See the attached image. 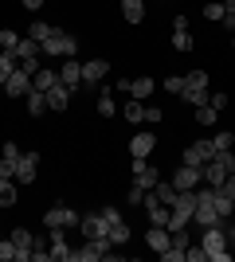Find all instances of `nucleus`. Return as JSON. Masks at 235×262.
<instances>
[{"instance_id":"nucleus-1","label":"nucleus","mask_w":235,"mask_h":262,"mask_svg":"<svg viewBox=\"0 0 235 262\" xmlns=\"http://www.w3.org/2000/svg\"><path fill=\"white\" fill-rule=\"evenodd\" d=\"M39 51H44V59H75L78 55V35H71V32H51L39 43Z\"/></svg>"},{"instance_id":"nucleus-2","label":"nucleus","mask_w":235,"mask_h":262,"mask_svg":"<svg viewBox=\"0 0 235 262\" xmlns=\"http://www.w3.org/2000/svg\"><path fill=\"white\" fill-rule=\"evenodd\" d=\"M200 247L208 251V262H231V247H227V235H224V223H216V227H204L200 235Z\"/></svg>"},{"instance_id":"nucleus-3","label":"nucleus","mask_w":235,"mask_h":262,"mask_svg":"<svg viewBox=\"0 0 235 262\" xmlns=\"http://www.w3.org/2000/svg\"><path fill=\"white\" fill-rule=\"evenodd\" d=\"M192 223L196 227H216V223H224L220 211H216V188H196V211H192Z\"/></svg>"},{"instance_id":"nucleus-4","label":"nucleus","mask_w":235,"mask_h":262,"mask_svg":"<svg viewBox=\"0 0 235 262\" xmlns=\"http://www.w3.org/2000/svg\"><path fill=\"white\" fill-rule=\"evenodd\" d=\"M102 219H106V239H110L114 247H125V243L134 239V231H130V223L122 219L118 208H102Z\"/></svg>"},{"instance_id":"nucleus-5","label":"nucleus","mask_w":235,"mask_h":262,"mask_svg":"<svg viewBox=\"0 0 235 262\" xmlns=\"http://www.w3.org/2000/svg\"><path fill=\"white\" fill-rule=\"evenodd\" d=\"M75 262H102V258H114V243L102 235V239H87L82 247H78L75 254H71Z\"/></svg>"},{"instance_id":"nucleus-6","label":"nucleus","mask_w":235,"mask_h":262,"mask_svg":"<svg viewBox=\"0 0 235 262\" xmlns=\"http://www.w3.org/2000/svg\"><path fill=\"white\" fill-rule=\"evenodd\" d=\"M44 223H47V231H67V227H78V211H75V208H67V204H55V208H47Z\"/></svg>"},{"instance_id":"nucleus-7","label":"nucleus","mask_w":235,"mask_h":262,"mask_svg":"<svg viewBox=\"0 0 235 262\" xmlns=\"http://www.w3.org/2000/svg\"><path fill=\"white\" fill-rule=\"evenodd\" d=\"M130 168H134V184H137V188H145V192H153V188H157L161 172L149 164V157H134V161H130Z\"/></svg>"},{"instance_id":"nucleus-8","label":"nucleus","mask_w":235,"mask_h":262,"mask_svg":"<svg viewBox=\"0 0 235 262\" xmlns=\"http://www.w3.org/2000/svg\"><path fill=\"white\" fill-rule=\"evenodd\" d=\"M216 157V145H212V137L208 141H196V145H188L184 153H180V164H192V168H204V164Z\"/></svg>"},{"instance_id":"nucleus-9","label":"nucleus","mask_w":235,"mask_h":262,"mask_svg":"<svg viewBox=\"0 0 235 262\" xmlns=\"http://www.w3.org/2000/svg\"><path fill=\"white\" fill-rule=\"evenodd\" d=\"M35 176H39V153H20V161H16V184L28 188V184H35Z\"/></svg>"},{"instance_id":"nucleus-10","label":"nucleus","mask_w":235,"mask_h":262,"mask_svg":"<svg viewBox=\"0 0 235 262\" xmlns=\"http://www.w3.org/2000/svg\"><path fill=\"white\" fill-rule=\"evenodd\" d=\"M173 184H177L180 192H192V188L204 184V172H200V168H192V164H180L177 172H173Z\"/></svg>"},{"instance_id":"nucleus-11","label":"nucleus","mask_w":235,"mask_h":262,"mask_svg":"<svg viewBox=\"0 0 235 262\" xmlns=\"http://www.w3.org/2000/svg\"><path fill=\"white\" fill-rule=\"evenodd\" d=\"M59 82L75 94V90H82V63H75V59H67V63H59Z\"/></svg>"},{"instance_id":"nucleus-12","label":"nucleus","mask_w":235,"mask_h":262,"mask_svg":"<svg viewBox=\"0 0 235 262\" xmlns=\"http://www.w3.org/2000/svg\"><path fill=\"white\" fill-rule=\"evenodd\" d=\"M110 75V63L106 59H90L82 63V86H102V78Z\"/></svg>"},{"instance_id":"nucleus-13","label":"nucleus","mask_w":235,"mask_h":262,"mask_svg":"<svg viewBox=\"0 0 235 262\" xmlns=\"http://www.w3.org/2000/svg\"><path fill=\"white\" fill-rule=\"evenodd\" d=\"M28 90H32V75L16 67V71L8 75V82H4V94H8V98H24Z\"/></svg>"},{"instance_id":"nucleus-14","label":"nucleus","mask_w":235,"mask_h":262,"mask_svg":"<svg viewBox=\"0 0 235 262\" xmlns=\"http://www.w3.org/2000/svg\"><path fill=\"white\" fill-rule=\"evenodd\" d=\"M78 231H82V239H102V235H106V219H102V211L78 215Z\"/></svg>"},{"instance_id":"nucleus-15","label":"nucleus","mask_w":235,"mask_h":262,"mask_svg":"<svg viewBox=\"0 0 235 262\" xmlns=\"http://www.w3.org/2000/svg\"><path fill=\"white\" fill-rule=\"evenodd\" d=\"M12 243H16V262H32V247H35V235L32 231H24V227H16L8 235Z\"/></svg>"},{"instance_id":"nucleus-16","label":"nucleus","mask_w":235,"mask_h":262,"mask_svg":"<svg viewBox=\"0 0 235 262\" xmlns=\"http://www.w3.org/2000/svg\"><path fill=\"white\" fill-rule=\"evenodd\" d=\"M47 94V110H55V114H63V110L71 106V90L63 86V82H55L51 90H44Z\"/></svg>"},{"instance_id":"nucleus-17","label":"nucleus","mask_w":235,"mask_h":262,"mask_svg":"<svg viewBox=\"0 0 235 262\" xmlns=\"http://www.w3.org/2000/svg\"><path fill=\"white\" fill-rule=\"evenodd\" d=\"M12 55H16V63H24V59H44V51H39V43H35L32 35H20V43L12 47Z\"/></svg>"},{"instance_id":"nucleus-18","label":"nucleus","mask_w":235,"mask_h":262,"mask_svg":"<svg viewBox=\"0 0 235 262\" xmlns=\"http://www.w3.org/2000/svg\"><path fill=\"white\" fill-rule=\"evenodd\" d=\"M153 149H157L153 133H134V137H130V157H149Z\"/></svg>"},{"instance_id":"nucleus-19","label":"nucleus","mask_w":235,"mask_h":262,"mask_svg":"<svg viewBox=\"0 0 235 262\" xmlns=\"http://www.w3.org/2000/svg\"><path fill=\"white\" fill-rule=\"evenodd\" d=\"M177 196H180V188L173 184V180H157V188H153V200H157V204L173 208V204H177Z\"/></svg>"},{"instance_id":"nucleus-20","label":"nucleus","mask_w":235,"mask_h":262,"mask_svg":"<svg viewBox=\"0 0 235 262\" xmlns=\"http://www.w3.org/2000/svg\"><path fill=\"white\" fill-rule=\"evenodd\" d=\"M200 172H204V184H212V188H220V184H224V180H227V176H231V172H227V168H224V164L216 161V157H212V161H208V164H204Z\"/></svg>"},{"instance_id":"nucleus-21","label":"nucleus","mask_w":235,"mask_h":262,"mask_svg":"<svg viewBox=\"0 0 235 262\" xmlns=\"http://www.w3.org/2000/svg\"><path fill=\"white\" fill-rule=\"evenodd\" d=\"M168 239H173V235H168V227H149V231H145V247H149V251H157V254L168 251Z\"/></svg>"},{"instance_id":"nucleus-22","label":"nucleus","mask_w":235,"mask_h":262,"mask_svg":"<svg viewBox=\"0 0 235 262\" xmlns=\"http://www.w3.org/2000/svg\"><path fill=\"white\" fill-rule=\"evenodd\" d=\"M47 251H51V262H67L71 254V247H67V239H63V231H51V247H47Z\"/></svg>"},{"instance_id":"nucleus-23","label":"nucleus","mask_w":235,"mask_h":262,"mask_svg":"<svg viewBox=\"0 0 235 262\" xmlns=\"http://www.w3.org/2000/svg\"><path fill=\"white\" fill-rule=\"evenodd\" d=\"M122 20L125 24H141L145 20V0H122Z\"/></svg>"},{"instance_id":"nucleus-24","label":"nucleus","mask_w":235,"mask_h":262,"mask_svg":"<svg viewBox=\"0 0 235 262\" xmlns=\"http://www.w3.org/2000/svg\"><path fill=\"white\" fill-rule=\"evenodd\" d=\"M122 118L130 121V125H145V102H137V98H130L122 106Z\"/></svg>"},{"instance_id":"nucleus-25","label":"nucleus","mask_w":235,"mask_h":262,"mask_svg":"<svg viewBox=\"0 0 235 262\" xmlns=\"http://www.w3.org/2000/svg\"><path fill=\"white\" fill-rule=\"evenodd\" d=\"M24 102H28V114H32V118H39V114H47V94L44 90H28V94H24Z\"/></svg>"},{"instance_id":"nucleus-26","label":"nucleus","mask_w":235,"mask_h":262,"mask_svg":"<svg viewBox=\"0 0 235 262\" xmlns=\"http://www.w3.org/2000/svg\"><path fill=\"white\" fill-rule=\"evenodd\" d=\"M16 180H8V176H0V208H16V200H20V192H16Z\"/></svg>"},{"instance_id":"nucleus-27","label":"nucleus","mask_w":235,"mask_h":262,"mask_svg":"<svg viewBox=\"0 0 235 262\" xmlns=\"http://www.w3.org/2000/svg\"><path fill=\"white\" fill-rule=\"evenodd\" d=\"M55 82H59V71H51V67H39V71L32 75V86L35 90H51Z\"/></svg>"},{"instance_id":"nucleus-28","label":"nucleus","mask_w":235,"mask_h":262,"mask_svg":"<svg viewBox=\"0 0 235 262\" xmlns=\"http://www.w3.org/2000/svg\"><path fill=\"white\" fill-rule=\"evenodd\" d=\"M153 86H157V82H153V78H149V75L134 78V86H130V98H137V102H145L149 94H153Z\"/></svg>"},{"instance_id":"nucleus-29","label":"nucleus","mask_w":235,"mask_h":262,"mask_svg":"<svg viewBox=\"0 0 235 262\" xmlns=\"http://www.w3.org/2000/svg\"><path fill=\"white\" fill-rule=\"evenodd\" d=\"M149 227H168V215H173V208H165V204H149Z\"/></svg>"},{"instance_id":"nucleus-30","label":"nucleus","mask_w":235,"mask_h":262,"mask_svg":"<svg viewBox=\"0 0 235 262\" xmlns=\"http://www.w3.org/2000/svg\"><path fill=\"white\" fill-rule=\"evenodd\" d=\"M184 90H212L208 71H188V75H184Z\"/></svg>"},{"instance_id":"nucleus-31","label":"nucleus","mask_w":235,"mask_h":262,"mask_svg":"<svg viewBox=\"0 0 235 262\" xmlns=\"http://www.w3.org/2000/svg\"><path fill=\"white\" fill-rule=\"evenodd\" d=\"M51 32H55V28H51V24H47V20H32V24H28V32H24V35H32L35 43H44V39H47V35H51Z\"/></svg>"},{"instance_id":"nucleus-32","label":"nucleus","mask_w":235,"mask_h":262,"mask_svg":"<svg viewBox=\"0 0 235 262\" xmlns=\"http://www.w3.org/2000/svg\"><path fill=\"white\" fill-rule=\"evenodd\" d=\"M114 110H118V106H114V90L102 86L98 90V118H114Z\"/></svg>"},{"instance_id":"nucleus-33","label":"nucleus","mask_w":235,"mask_h":262,"mask_svg":"<svg viewBox=\"0 0 235 262\" xmlns=\"http://www.w3.org/2000/svg\"><path fill=\"white\" fill-rule=\"evenodd\" d=\"M224 16H227L224 0H208V4H204V20H208V24H220Z\"/></svg>"},{"instance_id":"nucleus-34","label":"nucleus","mask_w":235,"mask_h":262,"mask_svg":"<svg viewBox=\"0 0 235 262\" xmlns=\"http://www.w3.org/2000/svg\"><path fill=\"white\" fill-rule=\"evenodd\" d=\"M12 71H16V55H12V51H0V86L8 82Z\"/></svg>"},{"instance_id":"nucleus-35","label":"nucleus","mask_w":235,"mask_h":262,"mask_svg":"<svg viewBox=\"0 0 235 262\" xmlns=\"http://www.w3.org/2000/svg\"><path fill=\"white\" fill-rule=\"evenodd\" d=\"M196 125H216V118H220V110H212V106H196Z\"/></svg>"},{"instance_id":"nucleus-36","label":"nucleus","mask_w":235,"mask_h":262,"mask_svg":"<svg viewBox=\"0 0 235 262\" xmlns=\"http://www.w3.org/2000/svg\"><path fill=\"white\" fill-rule=\"evenodd\" d=\"M212 145H216V153H224V149H235V133L231 129H220L212 137Z\"/></svg>"},{"instance_id":"nucleus-37","label":"nucleus","mask_w":235,"mask_h":262,"mask_svg":"<svg viewBox=\"0 0 235 262\" xmlns=\"http://www.w3.org/2000/svg\"><path fill=\"white\" fill-rule=\"evenodd\" d=\"M173 47H177V51H192V47H196L192 32H173Z\"/></svg>"},{"instance_id":"nucleus-38","label":"nucleus","mask_w":235,"mask_h":262,"mask_svg":"<svg viewBox=\"0 0 235 262\" xmlns=\"http://www.w3.org/2000/svg\"><path fill=\"white\" fill-rule=\"evenodd\" d=\"M165 90L180 98V94H184V75H168V78H165Z\"/></svg>"},{"instance_id":"nucleus-39","label":"nucleus","mask_w":235,"mask_h":262,"mask_svg":"<svg viewBox=\"0 0 235 262\" xmlns=\"http://www.w3.org/2000/svg\"><path fill=\"white\" fill-rule=\"evenodd\" d=\"M16 43H20V32H12V28H4V32H0V47H4V51H12Z\"/></svg>"},{"instance_id":"nucleus-40","label":"nucleus","mask_w":235,"mask_h":262,"mask_svg":"<svg viewBox=\"0 0 235 262\" xmlns=\"http://www.w3.org/2000/svg\"><path fill=\"white\" fill-rule=\"evenodd\" d=\"M216 211H220V219H227V215H231V196L216 192Z\"/></svg>"},{"instance_id":"nucleus-41","label":"nucleus","mask_w":235,"mask_h":262,"mask_svg":"<svg viewBox=\"0 0 235 262\" xmlns=\"http://www.w3.org/2000/svg\"><path fill=\"white\" fill-rule=\"evenodd\" d=\"M0 262H16V243L0 239Z\"/></svg>"},{"instance_id":"nucleus-42","label":"nucleus","mask_w":235,"mask_h":262,"mask_svg":"<svg viewBox=\"0 0 235 262\" xmlns=\"http://www.w3.org/2000/svg\"><path fill=\"white\" fill-rule=\"evenodd\" d=\"M125 200H130V204H145V188H137V184H130V192H125Z\"/></svg>"},{"instance_id":"nucleus-43","label":"nucleus","mask_w":235,"mask_h":262,"mask_svg":"<svg viewBox=\"0 0 235 262\" xmlns=\"http://www.w3.org/2000/svg\"><path fill=\"white\" fill-rule=\"evenodd\" d=\"M0 176L16 180V161H12V157H0Z\"/></svg>"},{"instance_id":"nucleus-44","label":"nucleus","mask_w":235,"mask_h":262,"mask_svg":"<svg viewBox=\"0 0 235 262\" xmlns=\"http://www.w3.org/2000/svg\"><path fill=\"white\" fill-rule=\"evenodd\" d=\"M145 121H149V125L165 121V110H161V106H145Z\"/></svg>"},{"instance_id":"nucleus-45","label":"nucleus","mask_w":235,"mask_h":262,"mask_svg":"<svg viewBox=\"0 0 235 262\" xmlns=\"http://www.w3.org/2000/svg\"><path fill=\"white\" fill-rule=\"evenodd\" d=\"M0 157H12V161H20V145H16V141H4V145H0Z\"/></svg>"},{"instance_id":"nucleus-46","label":"nucleus","mask_w":235,"mask_h":262,"mask_svg":"<svg viewBox=\"0 0 235 262\" xmlns=\"http://www.w3.org/2000/svg\"><path fill=\"white\" fill-rule=\"evenodd\" d=\"M208 106H212V110H227V94H220V90H212V98H208Z\"/></svg>"},{"instance_id":"nucleus-47","label":"nucleus","mask_w":235,"mask_h":262,"mask_svg":"<svg viewBox=\"0 0 235 262\" xmlns=\"http://www.w3.org/2000/svg\"><path fill=\"white\" fill-rule=\"evenodd\" d=\"M20 67V71H28V75H35V71H39V59H24V63H16Z\"/></svg>"},{"instance_id":"nucleus-48","label":"nucleus","mask_w":235,"mask_h":262,"mask_svg":"<svg viewBox=\"0 0 235 262\" xmlns=\"http://www.w3.org/2000/svg\"><path fill=\"white\" fill-rule=\"evenodd\" d=\"M130 86H134V78H118V86H114V94H130Z\"/></svg>"},{"instance_id":"nucleus-49","label":"nucleus","mask_w":235,"mask_h":262,"mask_svg":"<svg viewBox=\"0 0 235 262\" xmlns=\"http://www.w3.org/2000/svg\"><path fill=\"white\" fill-rule=\"evenodd\" d=\"M173 32H188V16H177V20H173Z\"/></svg>"},{"instance_id":"nucleus-50","label":"nucleus","mask_w":235,"mask_h":262,"mask_svg":"<svg viewBox=\"0 0 235 262\" xmlns=\"http://www.w3.org/2000/svg\"><path fill=\"white\" fill-rule=\"evenodd\" d=\"M224 235H227V247L235 251V223H227V227H224Z\"/></svg>"},{"instance_id":"nucleus-51","label":"nucleus","mask_w":235,"mask_h":262,"mask_svg":"<svg viewBox=\"0 0 235 262\" xmlns=\"http://www.w3.org/2000/svg\"><path fill=\"white\" fill-rule=\"evenodd\" d=\"M20 4H24L28 12H39V8H44V0H20Z\"/></svg>"},{"instance_id":"nucleus-52","label":"nucleus","mask_w":235,"mask_h":262,"mask_svg":"<svg viewBox=\"0 0 235 262\" xmlns=\"http://www.w3.org/2000/svg\"><path fill=\"white\" fill-rule=\"evenodd\" d=\"M224 8H227V12H235V0H224Z\"/></svg>"},{"instance_id":"nucleus-53","label":"nucleus","mask_w":235,"mask_h":262,"mask_svg":"<svg viewBox=\"0 0 235 262\" xmlns=\"http://www.w3.org/2000/svg\"><path fill=\"white\" fill-rule=\"evenodd\" d=\"M231 215H235V200H231Z\"/></svg>"},{"instance_id":"nucleus-54","label":"nucleus","mask_w":235,"mask_h":262,"mask_svg":"<svg viewBox=\"0 0 235 262\" xmlns=\"http://www.w3.org/2000/svg\"><path fill=\"white\" fill-rule=\"evenodd\" d=\"M231 47H235V35H231Z\"/></svg>"},{"instance_id":"nucleus-55","label":"nucleus","mask_w":235,"mask_h":262,"mask_svg":"<svg viewBox=\"0 0 235 262\" xmlns=\"http://www.w3.org/2000/svg\"><path fill=\"white\" fill-rule=\"evenodd\" d=\"M0 239H4V235H0Z\"/></svg>"},{"instance_id":"nucleus-56","label":"nucleus","mask_w":235,"mask_h":262,"mask_svg":"<svg viewBox=\"0 0 235 262\" xmlns=\"http://www.w3.org/2000/svg\"><path fill=\"white\" fill-rule=\"evenodd\" d=\"M0 51H4V47H0Z\"/></svg>"}]
</instances>
